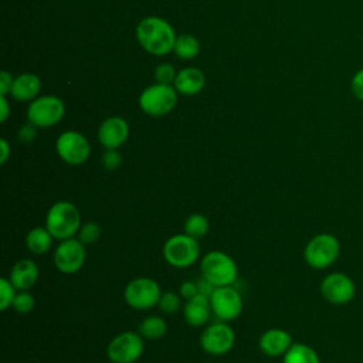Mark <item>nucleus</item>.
Listing matches in <instances>:
<instances>
[{"label": "nucleus", "instance_id": "1", "mask_svg": "<svg viewBox=\"0 0 363 363\" xmlns=\"http://www.w3.org/2000/svg\"><path fill=\"white\" fill-rule=\"evenodd\" d=\"M176 37L172 24L159 16H147L136 26L138 43L146 52L156 57L173 51Z\"/></svg>", "mask_w": 363, "mask_h": 363}, {"label": "nucleus", "instance_id": "2", "mask_svg": "<svg viewBox=\"0 0 363 363\" xmlns=\"http://www.w3.org/2000/svg\"><path fill=\"white\" fill-rule=\"evenodd\" d=\"M81 224L78 207L68 200L55 201L45 214V227L58 241L77 237Z\"/></svg>", "mask_w": 363, "mask_h": 363}, {"label": "nucleus", "instance_id": "3", "mask_svg": "<svg viewBox=\"0 0 363 363\" xmlns=\"http://www.w3.org/2000/svg\"><path fill=\"white\" fill-rule=\"evenodd\" d=\"M201 277L214 286L233 285L238 278V267L235 261L224 251H208L200 262Z\"/></svg>", "mask_w": 363, "mask_h": 363}, {"label": "nucleus", "instance_id": "4", "mask_svg": "<svg viewBox=\"0 0 363 363\" xmlns=\"http://www.w3.org/2000/svg\"><path fill=\"white\" fill-rule=\"evenodd\" d=\"M340 255V242L330 233L313 235L303 248V259L313 269L330 267Z\"/></svg>", "mask_w": 363, "mask_h": 363}, {"label": "nucleus", "instance_id": "5", "mask_svg": "<svg viewBox=\"0 0 363 363\" xmlns=\"http://www.w3.org/2000/svg\"><path fill=\"white\" fill-rule=\"evenodd\" d=\"M163 258L174 268H189L200 258L199 240L186 233L169 237L163 244Z\"/></svg>", "mask_w": 363, "mask_h": 363}, {"label": "nucleus", "instance_id": "6", "mask_svg": "<svg viewBox=\"0 0 363 363\" xmlns=\"http://www.w3.org/2000/svg\"><path fill=\"white\" fill-rule=\"evenodd\" d=\"M179 92L173 85L153 84L146 86L139 95V108L149 116H164L177 104Z\"/></svg>", "mask_w": 363, "mask_h": 363}, {"label": "nucleus", "instance_id": "7", "mask_svg": "<svg viewBox=\"0 0 363 363\" xmlns=\"http://www.w3.org/2000/svg\"><path fill=\"white\" fill-rule=\"evenodd\" d=\"M65 115V105L55 95H43L30 101L27 106V121L38 128H51L61 122Z\"/></svg>", "mask_w": 363, "mask_h": 363}, {"label": "nucleus", "instance_id": "8", "mask_svg": "<svg viewBox=\"0 0 363 363\" xmlns=\"http://www.w3.org/2000/svg\"><path fill=\"white\" fill-rule=\"evenodd\" d=\"M162 289L157 281L149 277H138L129 281L123 289L125 302L138 311L157 306Z\"/></svg>", "mask_w": 363, "mask_h": 363}, {"label": "nucleus", "instance_id": "9", "mask_svg": "<svg viewBox=\"0 0 363 363\" xmlns=\"http://www.w3.org/2000/svg\"><path fill=\"white\" fill-rule=\"evenodd\" d=\"M145 350V339L139 332L125 330L111 339L106 356L112 363H135Z\"/></svg>", "mask_w": 363, "mask_h": 363}, {"label": "nucleus", "instance_id": "10", "mask_svg": "<svg viewBox=\"0 0 363 363\" xmlns=\"http://www.w3.org/2000/svg\"><path fill=\"white\" fill-rule=\"evenodd\" d=\"M60 159L69 166L84 164L91 155L89 140L78 130H65L55 140Z\"/></svg>", "mask_w": 363, "mask_h": 363}, {"label": "nucleus", "instance_id": "11", "mask_svg": "<svg viewBox=\"0 0 363 363\" xmlns=\"http://www.w3.org/2000/svg\"><path fill=\"white\" fill-rule=\"evenodd\" d=\"M85 247L86 245H84L77 237L60 241L52 254L55 268L68 275L78 272L86 259Z\"/></svg>", "mask_w": 363, "mask_h": 363}, {"label": "nucleus", "instance_id": "12", "mask_svg": "<svg viewBox=\"0 0 363 363\" xmlns=\"http://www.w3.org/2000/svg\"><path fill=\"white\" fill-rule=\"evenodd\" d=\"M235 343V333L227 322L210 323L200 335L201 349L213 356H223L228 353Z\"/></svg>", "mask_w": 363, "mask_h": 363}, {"label": "nucleus", "instance_id": "13", "mask_svg": "<svg viewBox=\"0 0 363 363\" xmlns=\"http://www.w3.org/2000/svg\"><path fill=\"white\" fill-rule=\"evenodd\" d=\"M208 298L213 315L223 322L234 320L242 312V296L233 285L216 286Z\"/></svg>", "mask_w": 363, "mask_h": 363}, {"label": "nucleus", "instance_id": "14", "mask_svg": "<svg viewBox=\"0 0 363 363\" xmlns=\"http://www.w3.org/2000/svg\"><path fill=\"white\" fill-rule=\"evenodd\" d=\"M322 296L333 305H346L356 295L354 281L345 272H330L320 282Z\"/></svg>", "mask_w": 363, "mask_h": 363}, {"label": "nucleus", "instance_id": "15", "mask_svg": "<svg viewBox=\"0 0 363 363\" xmlns=\"http://www.w3.org/2000/svg\"><path fill=\"white\" fill-rule=\"evenodd\" d=\"M96 136L105 149H119L129 138V125L122 116H109L101 122Z\"/></svg>", "mask_w": 363, "mask_h": 363}, {"label": "nucleus", "instance_id": "16", "mask_svg": "<svg viewBox=\"0 0 363 363\" xmlns=\"http://www.w3.org/2000/svg\"><path fill=\"white\" fill-rule=\"evenodd\" d=\"M292 343L294 340L291 333L281 328H271L265 330L258 340L259 350L269 357L284 356Z\"/></svg>", "mask_w": 363, "mask_h": 363}, {"label": "nucleus", "instance_id": "17", "mask_svg": "<svg viewBox=\"0 0 363 363\" xmlns=\"http://www.w3.org/2000/svg\"><path fill=\"white\" fill-rule=\"evenodd\" d=\"M38 265L31 258L18 259L10 269L9 279L17 291H30L38 281Z\"/></svg>", "mask_w": 363, "mask_h": 363}, {"label": "nucleus", "instance_id": "18", "mask_svg": "<svg viewBox=\"0 0 363 363\" xmlns=\"http://www.w3.org/2000/svg\"><path fill=\"white\" fill-rule=\"evenodd\" d=\"M211 313L213 311L210 305V298L203 294H197L196 296L187 299L183 305L184 320L187 322V325L194 328L204 326L208 322Z\"/></svg>", "mask_w": 363, "mask_h": 363}, {"label": "nucleus", "instance_id": "19", "mask_svg": "<svg viewBox=\"0 0 363 363\" xmlns=\"http://www.w3.org/2000/svg\"><path fill=\"white\" fill-rule=\"evenodd\" d=\"M206 85V75L196 67H187L177 72L173 86L182 95H197Z\"/></svg>", "mask_w": 363, "mask_h": 363}, {"label": "nucleus", "instance_id": "20", "mask_svg": "<svg viewBox=\"0 0 363 363\" xmlns=\"http://www.w3.org/2000/svg\"><path fill=\"white\" fill-rule=\"evenodd\" d=\"M41 91V79L31 72L20 74L14 78L10 95L20 102H28L37 98Z\"/></svg>", "mask_w": 363, "mask_h": 363}, {"label": "nucleus", "instance_id": "21", "mask_svg": "<svg viewBox=\"0 0 363 363\" xmlns=\"http://www.w3.org/2000/svg\"><path fill=\"white\" fill-rule=\"evenodd\" d=\"M54 240V235L45 225H37L28 230L26 235V247L31 254L43 255L51 250Z\"/></svg>", "mask_w": 363, "mask_h": 363}, {"label": "nucleus", "instance_id": "22", "mask_svg": "<svg viewBox=\"0 0 363 363\" xmlns=\"http://www.w3.org/2000/svg\"><path fill=\"white\" fill-rule=\"evenodd\" d=\"M282 363H320L316 350L301 342H294L292 346L282 356Z\"/></svg>", "mask_w": 363, "mask_h": 363}, {"label": "nucleus", "instance_id": "23", "mask_svg": "<svg viewBox=\"0 0 363 363\" xmlns=\"http://www.w3.org/2000/svg\"><path fill=\"white\" fill-rule=\"evenodd\" d=\"M138 332L142 335L143 339L147 340H157L162 339L167 332L166 320L159 315H149L139 323Z\"/></svg>", "mask_w": 363, "mask_h": 363}, {"label": "nucleus", "instance_id": "24", "mask_svg": "<svg viewBox=\"0 0 363 363\" xmlns=\"http://www.w3.org/2000/svg\"><path fill=\"white\" fill-rule=\"evenodd\" d=\"M173 52L182 60H193L200 52V43L191 34H182L176 37Z\"/></svg>", "mask_w": 363, "mask_h": 363}, {"label": "nucleus", "instance_id": "25", "mask_svg": "<svg viewBox=\"0 0 363 363\" xmlns=\"http://www.w3.org/2000/svg\"><path fill=\"white\" fill-rule=\"evenodd\" d=\"M210 224H208V218L201 214V213H193L190 214L183 225V230L187 235L199 240L201 237H204L208 233Z\"/></svg>", "mask_w": 363, "mask_h": 363}, {"label": "nucleus", "instance_id": "26", "mask_svg": "<svg viewBox=\"0 0 363 363\" xmlns=\"http://www.w3.org/2000/svg\"><path fill=\"white\" fill-rule=\"evenodd\" d=\"M182 295L173 291H166L162 292L159 302H157V308L160 309V312L166 313V315H173L177 313L182 309Z\"/></svg>", "mask_w": 363, "mask_h": 363}, {"label": "nucleus", "instance_id": "27", "mask_svg": "<svg viewBox=\"0 0 363 363\" xmlns=\"http://www.w3.org/2000/svg\"><path fill=\"white\" fill-rule=\"evenodd\" d=\"M102 235V228L96 221H86L81 224V228L77 234V238L84 245H92L95 244Z\"/></svg>", "mask_w": 363, "mask_h": 363}, {"label": "nucleus", "instance_id": "28", "mask_svg": "<svg viewBox=\"0 0 363 363\" xmlns=\"http://www.w3.org/2000/svg\"><path fill=\"white\" fill-rule=\"evenodd\" d=\"M17 295V288L6 277L0 279V311H7L13 306L14 298Z\"/></svg>", "mask_w": 363, "mask_h": 363}, {"label": "nucleus", "instance_id": "29", "mask_svg": "<svg viewBox=\"0 0 363 363\" xmlns=\"http://www.w3.org/2000/svg\"><path fill=\"white\" fill-rule=\"evenodd\" d=\"M35 306V298L30 291H17L13 302V309L20 315L30 313Z\"/></svg>", "mask_w": 363, "mask_h": 363}, {"label": "nucleus", "instance_id": "30", "mask_svg": "<svg viewBox=\"0 0 363 363\" xmlns=\"http://www.w3.org/2000/svg\"><path fill=\"white\" fill-rule=\"evenodd\" d=\"M176 75H177V72L170 62H162L155 68V79L159 84L173 85Z\"/></svg>", "mask_w": 363, "mask_h": 363}, {"label": "nucleus", "instance_id": "31", "mask_svg": "<svg viewBox=\"0 0 363 363\" xmlns=\"http://www.w3.org/2000/svg\"><path fill=\"white\" fill-rule=\"evenodd\" d=\"M101 163L106 170H116L122 164V155L118 149H105L101 157Z\"/></svg>", "mask_w": 363, "mask_h": 363}, {"label": "nucleus", "instance_id": "32", "mask_svg": "<svg viewBox=\"0 0 363 363\" xmlns=\"http://www.w3.org/2000/svg\"><path fill=\"white\" fill-rule=\"evenodd\" d=\"M350 89H352V94L354 95V98H357L359 101L363 102V68L356 71L354 75L352 77Z\"/></svg>", "mask_w": 363, "mask_h": 363}, {"label": "nucleus", "instance_id": "33", "mask_svg": "<svg viewBox=\"0 0 363 363\" xmlns=\"http://www.w3.org/2000/svg\"><path fill=\"white\" fill-rule=\"evenodd\" d=\"M179 294L182 295L183 299L187 301V299L196 296L197 294H200L199 284L196 281H183L179 286Z\"/></svg>", "mask_w": 363, "mask_h": 363}, {"label": "nucleus", "instance_id": "34", "mask_svg": "<svg viewBox=\"0 0 363 363\" xmlns=\"http://www.w3.org/2000/svg\"><path fill=\"white\" fill-rule=\"evenodd\" d=\"M14 78L11 75V72L3 69L0 72V95H9L11 92V88H13V82H14Z\"/></svg>", "mask_w": 363, "mask_h": 363}, {"label": "nucleus", "instance_id": "35", "mask_svg": "<svg viewBox=\"0 0 363 363\" xmlns=\"http://www.w3.org/2000/svg\"><path fill=\"white\" fill-rule=\"evenodd\" d=\"M17 135H18V139H20L21 142L28 143V142H31V140L35 138V135H37V128L28 122V123L23 125V126L18 129V133H17Z\"/></svg>", "mask_w": 363, "mask_h": 363}, {"label": "nucleus", "instance_id": "36", "mask_svg": "<svg viewBox=\"0 0 363 363\" xmlns=\"http://www.w3.org/2000/svg\"><path fill=\"white\" fill-rule=\"evenodd\" d=\"M10 155H11L10 143H9L4 138H1V139H0V163L4 164V163L9 160Z\"/></svg>", "mask_w": 363, "mask_h": 363}, {"label": "nucleus", "instance_id": "37", "mask_svg": "<svg viewBox=\"0 0 363 363\" xmlns=\"http://www.w3.org/2000/svg\"><path fill=\"white\" fill-rule=\"evenodd\" d=\"M10 116V104L6 95H0V122H6Z\"/></svg>", "mask_w": 363, "mask_h": 363}]
</instances>
